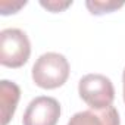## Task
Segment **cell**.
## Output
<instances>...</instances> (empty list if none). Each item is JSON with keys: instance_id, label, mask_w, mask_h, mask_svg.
<instances>
[{"instance_id": "obj_1", "label": "cell", "mask_w": 125, "mask_h": 125, "mask_svg": "<svg viewBox=\"0 0 125 125\" xmlns=\"http://www.w3.org/2000/svg\"><path fill=\"white\" fill-rule=\"evenodd\" d=\"M69 77V62L68 59L54 52L41 54L32 66V80L34 83L44 88L53 90L62 87Z\"/></svg>"}, {"instance_id": "obj_2", "label": "cell", "mask_w": 125, "mask_h": 125, "mask_svg": "<svg viewBox=\"0 0 125 125\" xmlns=\"http://www.w3.org/2000/svg\"><path fill=\"white\" fill-rule=\"evenodd\" d=\"M31 54L28 35L19 28H6L0 32V63L8 68L24 66Z\"/></svg>"}, {"instance_id": "obj_3", "label": "cell", "mask_w": 125, "mask_h": 125, "mask_svg": "<svg viewBox=\"0 0 125 125\" xmlns=\"http://www.w3.org/2000/svg\"><path fill=\"white\" fill-rule=\"evenodd\" d=\"M80 97L91 109H106L112 106L115 99V88L112 81L102 74H88L80 80Z\"/></svg>"}, {"instance_id": "obj_4", "label": "cell", "mask_w": 125, "mask_h": 125, "mask_svg": "<svg viewBox=\"0 0 125 125\" xmlns=\"http://www.w3.org/2000/svg\"><path fill=\"white\" fill-rule=\"evenodd\" d=\"M60 118V104L49 96H38L30 102L25 109L24 125H56Z\"/></svg>"}, {"instance_id": "obj_5", "label": "cell", "mask_w": 125, "mask_h": 125, "mask_svg": "<svg viewBox=\"0 0 125 125\" xmlns=\"http://www.w3.org/2000/svg\"><path fill=\"white\" fill-rule=\"evenodd\" d=\"M119 113L113 106L106 109H88L75 113L68 125H119Z\"/></svg>"}, {"instance_id": "obj_6", "label": "cell", "mask_w": 125, "mask_h": 125, "mask_svg": "<svg viewBox=\"0 0 125 125\" xmlns=\"http://www.w3.org/2000/svg\"><path fill=\"white\" fill-rule=\"evenodd\" d=\"M21 97L19 87L8 80L0 81V104H2V125H8L15 115Z\"/></svg>"}, {"instance_id": "obj_7", "label": "cell", "mask_w": 125, "mask_h": 125, "mask_svg": "<svg viewBox=\"0 0 125 125\" xmlns=\"http://www.w3.org/2000/svg\"><path fill=\"white\" fill-rule=\"evenodd\" d=\"M85 6L91 15H103V13H110L122 8L124 2H116V0H88V2H85Z\"/></svg>"}, {"instance_id": "obj_8", "label": "cell", "mask_w": 125, "mask_h": 125, "mask_svg": "<svg viewBox=\"0 0 125 125\" xmlns=\"http://www.w3.org/2000/svg\"><path fill=\"white\" fill-rule=\"evenodd\" d=\"M40 5L43 8H46L50 12H62L66 8H69L72 5V0H68V2H57V0H50V2H40Z\"/></svg>"}, {"instance_id": "obj_9", "label": "cell", "mask_w": 125, "mask_h": 125, "mask_svg": "<svg viewBox=\"0 0 125 125\" xmlns=\"http://www.w3.org/2000/svg\"><path fill=\"white\" fill-rule=\"evenodd\" d=\"M122 83H124V100H125V68H124V74H122Z\"/></svg>"}]
</instances>
